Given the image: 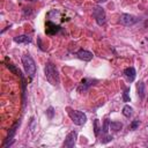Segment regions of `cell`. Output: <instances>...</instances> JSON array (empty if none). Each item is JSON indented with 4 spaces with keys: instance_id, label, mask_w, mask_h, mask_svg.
<instances>
[{
    "instance_id": "2",
    "label": "cell",
    "mask_w": 148,
    "mask_h": 148,
    "mask_svg": "<svg viewBox=\"0 0 148 148\" xmlns=\"http://www.w3.org/2000/svg\"><path fill=\"white\" fill-rule=\"evenodd\" d=\"M21 61H22L25 74L30 77V80H32L35 77V74H36V65H35L34 59L29 54H24V56H22Z\"/></svg>"
},
{
    "instance_id": "3",
    "label": "cell",
    "mask_w": 148,
    "mask_h": 148,
    "mask_svg": "<svg viewBox=\"0 0 148 148\" xmlns=\"http://www.w3.org/2000/svg\"><path fill=\"white\" fill-rule=\"evenodd\" d=\"M67 113L69 116V118L72 119V121L75 124V125H79V126H82L87 123V116L82 112V111H79V110H73L71 108H67Z\"/></svg>"
},
{
    "instance_id": "12",
    "label": "cell",
    "mask_w": 148,
    "mask_h": 148,
    "mask_svg": "<svg viewBox=\"0 0 148 148\" xmlns=\"http://www.w3.org/2000/svg\"><path fill=\"white\" fill-rule=\"evenodd\" d=\"M31 37L30 36H28V35H18V36H15L14 37V42L15 43H18V44H21V43H25V44H28V43H31Z\"/></svg>"
},
{
    "instance_id": "24",
    "label": "cell",
    "mask_w": 148,
    "mask_h": 148,
    "mask_svg": "<svg viewBox=\"0 0 148 148\" xmlns=\"http://www.w3.org/2000/svg\"><path fill=\"white\" fill-rule=\"evenodd\" d=\"M146 131H147V133H148V126H147V127H146Z\"/></svg>"
},
{
    "instance_id": "14",
    "label": "cell",
    "mask_w": 148,
    "mask_h": 148,
    "mask_svg": "<svg viewBox=\"0 0 148 148\" xmlns=\"http://www.w3.org/2000/svg\"><path fill=\"white\" fill-rule=\"evenodd\" d=\"M123 128V124L120 121H110V130L113 132H118Z\"/></svg>"
},
{
    "instance_id": "18",
    "label": "cell",
    "mask_w": 148,
    "mask_h": 148,
    "mask_svg": "<svg viewBox=\"0 0 148 148\" xmlns=\"http://www.w3.org/2000/svg\"><path fill=\"white\" fill-rule=\"evenodd\" d=\"M109 128H110V121H109V119H105L104 120V123H103V126H102V131H103V134H108V132H109Z\"/></svg>"
},
{
    "instance_id": "11",
    "label": "cell",
    "mask_w": 148,
    "mask_h": 148,
    "mask_svg": "<svg viewBox=\"0 0 148 148\" xmlns=\"http://www.w3.org/2000/svg\"><path fill=\"white\" fill-rule=\"evenodd\" d=\"M124 76L127 79L128 82H133L135 80V76H136V72H135V68L134 67H127L124 69Z\"/></svg>"
},
{
    "instance_id": "17",
    "label": "cell",
    "mask_w": 148,
    "mask_h": 148,
    "mask_svg": "<svg viewBox=\"0 0 148 148\" xmlns=\"http://www.w3.org/2000/svg\"><path fill=\"white\" fill-rule=\"evenodd\" d=\"M130 88L125 87L124 88V92H123V101L124 102H130Z\"/></svg>"
},
{
    "instance_id": "22",
    "label": "cell",
    "mask_w": 148,
    "mask_h": 148,
    "mask_svg": "<svg viewBox=\"0 0 148 148\" xmlns=\"http://www.w3.org/2000/svg\"><path fill=\"white\" fill-rule=\"evenodd\" d=\"M34 125H35V119L31 118V132H34Z\"/></svg>"
},
{
    "instance_id": "9",
    "label": "cell",
    "mask_w": 148,
    "mask_h": 148,
    "mask_svg": "<svg viewBox=\"0 0 148 148\" xmlns=\"http://www.w3.org/2000/svg\"><path fill=\"white\" fill-rule=\"evenodd\" d=\"M59 30H60V25H58L51 21H47L45 23V32L47 35H56Z\"/></svg>"
},
{
    "instance_id": "4",
    "label": "cell",
    "mask_w": 148,
    "mask_h": 148,
    "mask_svg": "<svg viewBox=\"0 0 148 148\" xmlns=\"http://www.w3.org/2000/svg\"><path fill=\"white\" fill-rule=\"evenodd\" d=\"M20 123H21L20 120H16V121L13 124V126L9 128V131H8V135H7V138H6V140H5L3 145H2L3 148H6V147H10V146L14 143V136H15V134H16V131H17L18 126H20Z\"/></svg>"
},
{
    "instance_id": "5",
    "label": "cell",
    "mask_w": 148,
    "mask_h": 148,
    "mask_svg": "<svg viewBox=\"0 0 148 148\" xmlns=\"http://www.w3.org/2000/svg\"><path fill=\"white\" fill-rule=\"evenodd\" d=\"M92 16L96 20V23L98 25H103L106 21V16H105V12L101 6H95L92 9Z\"/></svg>"
},
{
    "instance_id": "10",
    "label": "cell",
    "mask_w": 148,
    "mask_h": 148,
    "mask_svg": "<svg viewBox=\"0 0 148 148\" xmlns=\"http://www.w3.org/2000/svg\"><path fill=\"white\" fill-rule=\"evenodd\" d=\"M76 57L80 59V60H83V61H90L92 58H94V54L90 52V51H87V50H80L76 52Z\"/></svg>"
},
{
    "instance_id": "7",
    "label": "cell",
    "mask_w": 148,
    "mask_h": 148,
    "mask_svg": "<svg viewBox=\"0 0 148 148\" xmlns=\"http://www.w3.org/2000/svg\"><path fill=\"white\" fill-rule=\"evenodd\" d=\"M76 138H77V133L76 131H72L71 133L67 134L65 141H64V147L66 148H72L75 146V142H76Z\"/></svg>"
},
{
    "instance_id": "13",
    "label": "cell",
    "mask_w": 148,
    "mask_h": 148,
    "mask_svg": "<svg viewBox=\"0 0 148 148\" xmlns=\"http://www.w3.org/2000/svg\"><path fill=\"white\" fill-rule=\"evenodd\" d=\"M136 91H138V95L140 98H143L145 97V94H146V86L143 82H139L136 83Z\"/></svg>"
},
{
    "instance_id": "8",
    "label": "cell",
    "mask_w": 148,
    "mask_h": 148,
    "mask_svg": "<svg viewBox=\"0 0 148 148\" xmlns=\"http://www.w3.org/2000/svg\"><path fill=\"white\" fill-rule=\"evenodd\" d=\"M95 82H97L96 80H92V79H88V77H84L81 80L80 82V86L77 88L79 91H87L92 84H95Z\"/></svg>"
},
{
    "instance_id": "23",
    "label": "cell",
    "mask_w": 148,
    "mask_h": 148,
    "mask_svg": "<svg viewBox=\"0 0 148 148\" xmlns=\"http://www.w3.org/2000/svg\"><path fill=\"white\" fill-rule=\"evenodd\" d=\"M98 1H99V2H105L106 0H98Z\"/></svg>"
},
{
    "instance_id": "21",
    "label": "cell",
    "mask_w": 148,
    "mask_h": 148,
    "mask_svg": "<svg viewBox=\"0 0 148 148\" xmlns=\"http://www.w3.org/2000/svg\"><path fill=\"white\" fill-rule=\"evenodd\" d=\"M46 114L49 116V118L51 119V118H53V114H54V111H53V108L52 106H50L47 110H46Z\"/></svg>"
},
{
    "instance_id": "19",
    "label": "cell",
    "mask_w": 148,
    "mask_h": 148,
    "mask_svg": "<svg viewBox=\"0 0 148 148\" xmlns=\"http://www.w3.org/2000/svg\"><path fill=\"white\" fill-rule=\"evenodd\" d=\"M102 130V127H99V121L98 119H95L94 120V132H95V135L97 136L99 134V131Z\"/></svg>"
},
{
    "instance_id": "15",
    "label": "cell",
    "mask_w": 148,
    "mask_h": 148,
    "mask_svg": "<svg viewBox=\"0 0 148 148\" xmlns=\"http://www.w3.org/2000/svg\"><path fill=\"white\" fill-rule=\"evenodd\" d=\"M132 113H133V109H132V106H130V105H125L124 108H123V114L126 117V118H130L131 116H132Z\"/></svg>"
},
{
    "instance_id": "20",
    "label": "cell",
    "mask_w": 148,
    "mask_h": 148,
    "mask_svg": "<svg viewBox=\"0 0 148 148\" xmlns=\"http://www.w3.org/2000/svg\"><path fill=\"white\" fill-rule=\"evenodd\" d=\"M139 125H140V121H139L138 119H135V120H133V121L131 123L130 128H131V130H136V128L139 127Z\"/></svg>"
},
{
    "instance_id": "1",
    "label": "cell",
    "mask_w": 148,
    "mask_h": 148,
    "mask_svg": "<svg viewBox=\"0 0 148 148\" xmlns=\"http://www.w3.org/2000/svg\"><path fill=\"white\" fill-rule=\"evenodd\" d=\"M44 72H45L46 80H47L52 86H59L60 79H59V73H58V69H57L56 65H53L51 61L46 62V66H45Z\"/></svg>"
},
{
    "instance_id": "25",
    "label": "cell",
    "mask_w": 148,
    "mask_h": 148,
    "mask_svg": "<svg viewBox=\"0 0 148 148\" xmlns=\"http://www.w3.org/2000/svg\"><path fill=\"white\" fill-rule=\"evenodd\" d=\"M35 1H36V0H35Z\"/></svg>"
},
{
    "instance_id": "6",
    "label": "cell",
    "mask_w": 148,
    "mask_h": 148,
    "mask_svg": "<svg viewBox=\"0 0 148 148\" xmlns=\"http://www.w3.org/2000/svg\"><path fill=\"white\" fill-rule=\"evenodd\" d=\"M119 22L125 27H131V25L135 24L136 22H139V18L131 14H121L119 17Z\"/></svg>"
},
{
    "instance_id": "16",
    "label": "cell",
    "mask_w": 148,
    "mask_h": 148,
    "mask_svg": "<svg viewBox=\"0 0 148 148\" xmlns=\"http://www.w3.org/2000/svg\"><path fill=\"white\" fill-rule=\"evenodd\" d=\"M7 68H8V69H9L12 73H14L15 75H18V76L21 75V71H20V69H17V68H16V67H15L13 64L7 62Z\"/></svg>"
}]
</instances>
